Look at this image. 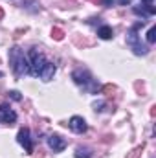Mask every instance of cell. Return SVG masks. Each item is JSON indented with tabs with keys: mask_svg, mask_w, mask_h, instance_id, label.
Masks as SVG:
<instances>
[{
	"mask_svg": "<svg viewBox=\"0 0 156 158\" xmlns=\"http://www.w3.org/2000/svg\"><path fill=\"white\" fill-rule=\"evenodd\" d=\"M74 158H92V149H88V147H77L76 153H74Z\"/></svg>",
	"mask_w": 156,
	"mask_h": 158,
	"instance_id": "cell-12",
	"label": "cell"
},
{
	"mask_svg": "<svg viewBox=\"0 0 156 158\" xmlns=\"http://www.w3.org/2000/svg\"><path fill=\"white\" fill-rule=\"evenodd\" d=\"M143 24H145V20H138V22L129 30V33H127V44H129V48H130L136 55H147V53H149V48L142 42L140 35H138V30H140Z\"/></svg>",
	"mask_w": 156,
	"mask_h": 158,
	"instance_id": "cell-2",
	"label": "cell"
},
{
	"mask_svg": "<svg viewBox=\"0 0 156 158\" xmlns=\"http://www.w3.org/2000/svg\"><path fill=\"white\" fill-rule=\"evenodd\" d=\"M55 72H57V66L53 64V63H50V61H46L44 63V66H42V70H40L39 77L44 81V83H48V81H51L53 76H55Z\"/></svg>",
	"mask_w": 156,
	"mask_h": 158,
	"instance_id": "cell-9",
	"label": "cell"
},
{
	"mask_svg": "<svg viewBox=\"0 0 156 158\" xmlns=\"http://www.w3.org/2000/svg\"><path fill=\"white\" fill-rule=\"evenodd\" d=\"M9 98H11L13 101H20V99H22L20 92H17V90H11V92H9Z\"/></svg>",
	"mask_w": 156,
	"mask_h": 158,
	"instance_id": "cell-14",
	"label": "cell"
},
{
	"mask_svg": "<svg viewBox=\"0 0 156 158\" xmlns=\"http://www.w3.org/2000/svg\"><path fill=\"white\" fill-rule=\"evenodd\" d=\"M68 127H70V131L76 132V134H84V132L88 131L86 119L83 118V116H72L70 121H68Z\"/></svg>",
	"mask_w": 156,
	"mask_h": 158,
	"instance_id": "cell-6",
	"label": "cell"
},
{
	"mask_svg": "<svg viewBox=\"0 0 156 158\" xmlns=\"http://www.w3.org/2000/svg\"><path fill=\"white\" fill-rule=\"evenodd\" d=\"M114 2H116V0H103V4H105V6H107V7H110V6H112V4H114Z\"/></svg>",
	"mask_w": 156,
	"mask_h": 158,
	"instance_id": "cell-15",
	"label": "cell"
},
{
	"mask_svg": "<svg viewBox=\"0 0 156 158\" xmlns=\"http://www.w3.org/2000/svg\"><path fill=\"white\" fill-rule=\"evenodd\" d=\"M147 42H149V44H154L156 42V28L154 26H151L149 31H147Z\"/></svg>",
	"mask_w": 156,
	"mask_h": 158,
	"instance_id": "cell-13",
	"label": "cell"
},
{
	"mask_svg": "<svg viewBox=\"0 0 156 158\" xmlns=\"http://www.w3.org/2000/svg\"><path fill=\"white\" fill-rule=\"evenodd\" d=\"M46 142H48V147H50L53 153H61V151H64V147H66V140H64L63 136H59V134H50Z\"/></svg>",
	"mask_w": 156,
	"mask_h": 158,
	"instance_id": "cell-8",
	"label": "cell"
},
{
	"mask_svg": "<svg viewBox=\"0 0 156 158\" xmlns=\"http://www.w3.org/2000/svg\"><path fill=\"white\" fill-rule=\"evenodd\" d=\"M44 63H46L44 53L39 52V48H31L30 53H28V64H30V76L31 77H39Z\"/></svg>",
	"mask_w": 156,
	"mask_h": 158,
	"instance_id": "cell-3",
	"label": "cell"
},
{
	"mask_svg": "<svg viewBox=\"0 0 156 158\" xmlns=\"http://www.w3.org/2000/svg\"><path fill=\"white\" fill-rule=\"evenodd\" d=\"M17 112L9 107V105H0V123H6V125H13L17 121Z\"/></svg>",
	"mask_w": 156,
	"mask_h": 158,
	"instance_id": "cell-7",
	"label": "cell"
},
{
	"mask_svg": "<svg viewBox=\"0 0 156 158\" xmlns=\"http://www.w3.org/2000/svg\"><path fill=\"white\" fill-rule=\"evenodd\" d=\"M132 11H134V15H138V17H142V20H145L147 17H151V15H154L156 9L154 6H151V4H145V6H134L132 7Z\"/></svg>",
	"mask_w": 156,
	"mask_h": 158,
	"instance_id": "cell-10",
	"label": "cell"
},
{
	"mask_svg": "<svg viewBox=\"0 0 156 158\" xmlns=\"http://www.w3.org/2000/svg\"><path fill=\"white\" fill-rule=\"evenodd\" d=\"M17 142L26 149V153H33V142H31V136H30V129L28 127H22L17 134Z\"/></svg>",
	"mask_w": 156,
	"mask_h": 158,
	"instance_id": "cell-5",
	"label": "cell"
},
{
	"mask_svg": "<svg viewBox=\"0 0 156 158\" xmlns=\"http://www.w3.org/2000/svg\"><path fill=\"white\" fill-rule=\"evenodd\" d=\"M72 79H74V83H76V85L83 86L84 90L96 92V83H94V77H92V74H90L86 68H77V70H74V72H72Z\"/></svg>",
	"mask_w": 156,
	"mask_h": 158,
	"instance_id": "cell-4",
	"label": "cell"
},
{
	"mask_svg": "<svg viewBox=\"0 0 156 158\" xmlns=\"http://www.w3.org/2000/svg\"><path fill=\"white\" fill-rule=\"evenodd\" d=\"M7 59H9V64H11V72H13L17 77L30 76L28 55L24 53L22 48H18V46H11V48H9V53H7Z\"/></svg>",
	"mask_w": 156,
	"mask_h": 158,
	"instance_id": "cell-1",
	"label": "cell"
},
{
	"mask_svg": "<svg viewBox=\"0 0 156 158\" xmlns=\"http://www.w3.org/2000/svg\"><path fill=\"white\" fill-rule=\"evenodd\" d=\"M97 37L103 40H110L112 37H114V30L110 28V26H107V24H103L99 30H97Z\"/></svg>",
	"mask_w": 156,
	"mask_h": 158,
	"instance_id": "cell-11",
	"label": "cell"
},
{
	"mask_svg": "<svg viewBox=\"0 0 156 158\" xmlns=\"http://www.w3.org/2000/svg\"><path fill=\"white\" fill-rule=\"evenodd\" d=\"M142 2H145V4H153V0H142Z\"/></svg>",
	"mask_w": 156,
	"mask_h": 158,
	"instance_id": "cell-17",
	"label": "cell"
},
{
	"mask_svg": "<svg viewBox=\"0 0 156 158\" xmlns=\"http://www.w3.org/2000/svg\"><path fill=\"white\" fill-rule=\"evenodd\" d=\"M117 2H119V4H123V6H125V4H130V0H117Z\"/></svg>",
	"mask_w": 156,
	"mask_h": 158,
	"instance_id": "cell-16",
	"label": "cell"
}]
</instances>
